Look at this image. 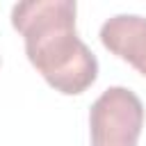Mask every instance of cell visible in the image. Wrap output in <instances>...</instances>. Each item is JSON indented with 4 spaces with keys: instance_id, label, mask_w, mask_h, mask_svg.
Masks as SVG:
<instances>
[{
    "instance_id": "6da1fadb",
    "label": "cell",
    "mask_w": 146,
    "mask_h": 146,
    "mask_svg": "<svg viewBox=\"0 0 146 146\" xmlns=\"http://www.w3.org/2000/svg\"><path fill=\"white\" fill-rule=\"evenodd\" d=\"M11 25L25 39L30 64L55 91L75 96L94 84L98 59L75 32V2H18L11 9Z\"/></svg>"
},
{
    "instance_id": "7a4b0ae2",
    "label": "cell",
    "mask_w": 146,
    "mask_h": 146,
    "mask_svg": "<svg viewBox=\"0 0 146 146\" xmlns=\"http://www.w3.org/2000/svg\"><path fill=\"white\" fill-rule=\"evenodd\" d=\"M91 146H137L144 128V105L128 87L105 89L89 112Z\"/></svg>"
},
{
    "instance_id": "3957f363",
    "label": "cell",
    "mask_w": 146,
    "mask_h": 146,
    "mask_svg": "<svg viewBox=\"0 0 146 146\" xmlns=\"http://www.w3.org/2000/svg\"><path fill=\"white\" fill-rule=\"evenodd\" d=\"M103 46L135 66L146 75V18L137 14H116L107 18L100 27Z\"/></svg>"
}]
</instances>
